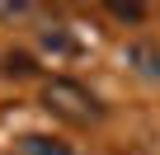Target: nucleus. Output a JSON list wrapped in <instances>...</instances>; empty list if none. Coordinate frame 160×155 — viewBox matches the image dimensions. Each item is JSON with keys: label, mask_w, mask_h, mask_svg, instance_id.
<instances>
[{"label": "nucleus", "mask_w": 160, "mask_h": 155, "mask_svg": "<svg viewBox=\"0 0 160 155\" xmlns=\"http://www.w3.org/2000/svg\"><path fill=\"white\" fill-rule=\"evenodd\" d=\"M10 155H75L66 141H52V136H19V146Z\"/></svg>", "instance_id": "obj_1"}]
</instances>
